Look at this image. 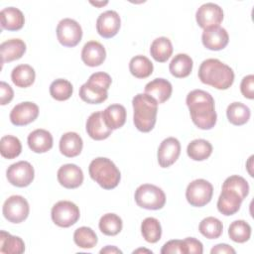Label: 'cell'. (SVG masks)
<instances>
[{
  "label": "cell",
  "instance_id": "cell-23",
  "mask_svg": "<svg viewBox=\"0 0 254 254\" xmlns=\"http://www.w3.org/2000/svg\"><path fill=\"white\" fill-rule=\"evenodd\" d=\"M53 136L45 129H36L28 136V146L35 153H46L53 147Z\"/></svg>",
  "mask_w": 254,
  "mask_h": 254
},
{
  "label": "cell",
  "instance_id": "cell-7",
  "mask_svg": "<svg viewBox=\"0 0 254 254\" xmlns=\"http://www.w3.org/2000/svg\"><path fill=\"white\" fill-rule=\"evenodd\" d=\"M52 220L60 227H69L80 217L78 206L69 200H60L54 204L51 211Z\"/></svg>",
  "mask_w": 254,
  "mask_h": 254
},
{
  "label": "cell",
  "instance_id": "cell-33",
  "mask_svg": "<svg viewBox=\"0 0 254 254\" xmlns=\"http://www.w3.org/2000/svg\"><path fill=\"white\" fill-rule=\"evenodd\" d=\"M187 153L193 161H204L211 155L212 145L207 140L195 139L189 143Z\"/></svg>",
  "mask_w": 254,
  "mask_h": 254
},
{
  "label": "cell",
  "instance_id": "cell-8",
  "mask_svg": "<svg viewBox=\"0 0 254 254\" xmlns=\"http://www.w3.org/2000/svg\"><path fill=\"white\" fill-rule=\"evenodd\" d=\"M213 194L212 185L204 180L197 179L189 184L186 190V198L191 206L201 207L207 204Z\"/></svg>",
  "mask_w": 254,
  "mask_h": 254
},
{
  "label": "cell",
  "instance_id": "cell-48",
  "mask_svg": "<svg viewBox=\"0 0 254 254\" xmlns=\"http://www.w3.org/2000/svg\"><path fill=\"white\" fill-rule=\"evenodd\" d=\"M89 3L95 7H102V6H105L108 4V1H89Z\"/></svg>",
  "mask_w": 254,
  "mask_h": 254
},
{
  "label": "cell",
  "instance_id": "cell-50",
  "mask_svg": "<svg viewBox=\"0 0 254 254\" xmlns=\"http://www.w3.org/2000/svg\"><path fill=\"white\" fill-rule=\"evenodd\" d=\"M141 252H146V253H151V254H152V251H151V250L144 249V248H139V249L133 251V253H141Z\"/></svg>",
  "mask_w": 254,
  "mask_h": 254
},
{
  "label": "cell",
  "instance_id": "cell-44",
  "mask_svg": "<svg viewBox=\"0 0 254 254\" xmlns=\"http://www.w3.org/2000/svg\"><path fill=\"white\" fill-rule=\"evenodd\" d=\"M0 91H1L0 104L1 105L8 104L13 99V96H14V91H13L12 87L5 81H1L0 82Z\"/></svg>",
  "mask_w": 254,
  "mask_h": 254
},
{
  "label": "cell",
  "instance_id": "cell-1",
  "mask_svg": "<svg viewBox=\"0 0 254 254\" xmlns=\"http://www.w3.org/2000/svg\"><path fill=\"white\" fill-rule=\"evenodd\" d=\"M186 103L189 107L191 121L201 130L214 127L217 120L215 104L212 95L202 89H193L188 93Z\"/></svg>",
  "mask_w": 254,
  "mask_h": 254
},
{
  "label": "cell",
  "instance_id": "cell-27",
  "mask_svg": "<svg viewBox=\"0 0 254 254\" xmlns=\"http://www.w3.org/2000/svg\"><path fill=\"white\" fill-rule=\"evenodd\" d=\"M193 66V62L191 58L187 54H178L176 55L170 64L169 69L172 75L178 78H184L190 74Z\"/></svg>",
  "mask_w": 254,
  "mask_h": 254
},
{
  "label": "cell",
  "instance_id": "cell-13",
  "mask_svg": "<svg viewBox=\"0 0 254 254\" xmlns=\"http://www.w3.org/2000/svg\"><path fill=\"white\" fill-rule=\"evenodd\" d=\"M39 106L31 101L18 103L10 112V121L15 126H25L37 119Z\"/></svg>",
  "mask_w": 254,
  "mask_h": 254
},
{
  "label": "cell",
  "instance_id": "cell-43",
  "mask_svg": "<svg viewBox=\"0 0 254 254\" xmlns=\"http://www.w3.org/2000/svg\"><path fill=\"white\" fill-rule=\"evenodd\" d=\"M240 91L245 98H254V75L248 74L244 76L240 83Z\"/></svg>",
  "mask_w": 254,
  "mask_h": 254
},
{
  "label": "cell",
  "instance_id": "cell-24",
  "mask_svg": "<svg viewBox=\"0 0 254 254\" xmlns=\"http://www.w3.org/2000/svg\"><path fill=\"white\" fill-rule=\"evenodd\" d=\"M1 28L7 31L21 30L25 24V17L21 10L15 7L3 8L0 12Z\"/></svg>",
  "mask_w": 254,
  "mask_h": 254
},
{
  "label": "cell",
  "instance_id": "cell-9",
  "mask_svg": "<svg viewBox=\"0 0 254 254\" xmlns=\"http://www.w3.org/2000/svg\"><path fill=\"white\" fill-rule=\"evenodd\" d=\"M2 212L9 222L20 223L28 217L30 206L24 196L18 194L11 195L4 201Z\"/></svg>",
  "mask_w": 254,
  "mask_h": 254
},
{
  "label": "cell",
  "instance_id": "cell-25",
  "mask_svg": "<svg viewBox=\"0 0 254 254\" xmlns=\"http://www.w3.org/2000/svg\"><path fill=\"white\" fill-rule=\"evenodd\" d=\"M59 146L60 151L64 156L67 158H73L81 153L83 142L77 133L66 132L61 137Z\"/></svg>",
  "mask_w": 254,
  "mask_h": 254
},
{
  "label": "cell",
  "instance_id": "cell-46",
  "mask_svg": "<svg viewBox=\"0 0 254 254\" xmlns=\"http://www.w3.org/2000/svg\"><path fill=\"white\" fill-rule=\"evenodd\" d=\"M210 253L211 254H215V253H235V250L229 246L228 244H225V243H220V244H217L215 246H213L210 250Z\"/></svg>",
  "mask_w": 254,
  "mask_h": 254
},
{
  "label": "cell",
  "instance_id": "cell-31",
  "mask_svg": "<svg viewBox=\"0 0 254 254\" xmlns=\"http://www.w3.org/2000/svg\"><path fill=\"white\" fill-rule=\"evenodd\" d=\"M153 63L145 56L138 55L129 62V70L137 78H146L153 73Z\"/></svg>",
  "mask_w": 254,
  "mask_h": 254
},
{
  "label": "cell",
  "instance_id": "cell-21",
  "mask_svg": "<svg viewBox=\"0 0 254 254\" xmlns=\"http://www.w3.org/2000/svg\"><path fill=\"white\" fill-rule=\"evenodd\" d=\"M172 83L162 77H158L148 82L145 86V93L156 99L158 104L166 102L172 95Z\"/></svg>",
  "mask_w": 254,
  "mask_h": 254
},
{
  "label": "cell",
  "instance_id": "cell-29",
  "mask_svg": "<svg viewBox=\"0 0 254 254\" xmlns=\"http://www.w3.org/2000/svg\"><path fill=\"white\" fill-rule=\"evenodd\" d=\"M152 58L158 63L167 62L173 54V45L167 37H159L155 39L150 47Z\"/></svg>",
  "mask_w": 254,
  "mask_h": 254
},
{
  "label": "cell",
  "instance_id": "cell-18",
  "mask_svg": "<svg viewBox=\"0 0 254 254\" xmlns=\"http://www.w3.org/2000/svg\"><path fill=\"white\" fill-rule=\"evenodd\" d=\"M85 129L88 136L96 141L104 140L108 138L112 133V130L108 128L103 121L102 111L93 112L88 116L85 124Z\"/></svg>",
  "mask_w": 254,
  "mask_h": 254
},
{
  "label": "cell",
  "instance_id": "cell-35",
  "mask_svg": "<svg viewBox=\"0 0 254 254\" xmlns=\"http://www.w3.org/2000/svg\"><path fill=\"white\" fill-rule=\"evenodd\" d=\"M100 231L107 236L117 235L123 227V222L121 217L115 213H105L103 214L98 223Z\"/></svg>",
  "mask_w": 254,
  "mask_h": 254
},
{
  "label": "cell",
  "instance_id": "cell-20",
  "mask_svg": "<svg viewBox=\"0 0 254 254\" xmlns=\"http://www.w3.org/2000/svg\"><path fill=\"white\" fill-rule=\"evenodd\" d=\"M242 201L243 199L237 192L231 190L222 189L217 200V209L221 214L230 216L240 209Z\"/></svg>",
  "mask_w": 254,
  "mask_h": 254
},
{
  "label": "cell",
  "instance_id": "cell-32",
  "mask_svg": "<svg viewBox=\"0 0 254 254\" xmlns=\"http://www.w3.org/2000/svg\"><path fill=\"white\" fill-rule=\"evenodd\" d=\"M25 251V243L19 236H13L4 230L0 231V252L5 254H21Z\"/></svg>",
  "mask_w": 254,
  "mask_h": 254
},
{
  "label": "cell",
  "instance_id": "cell-10",
  "mask_svg": "<svg viewBox=\"0 0 254 254\" xmlns=\"http://www.w3.org/2000/svg\"><path fill=\"white\" fill-rule=\"evenodd\" d=\"M57 38L64 47H75L82 38V29L73 19L64 18L57 26Z\"/></svg>",
  "mask_w": 254,
  "mask_h": 254
},
{
  "label": "cell",
  "instance_id": "cell-45",
  "mask_svg": "<svg viewBox=\"0 0 254 254\" xmlns=\"http://www.w3.org/2000/svg\"><path fill=\"white\" fill-rule=\"evenodd\" d=\"M188 248V253H194V254H201L203 252L202 243L194 237H187L184 239Z\"/></svg>",
  "mask_w": 254,
  "mask_h": 254
},
{
  "label": "cell",
  "instance_id": "cell-17",
  "mask_svg": "<svg viewBox=\"0 0 254 254\" xmlns=\"http://www.w3.org/2000/svg\"><path fill=\"white\" fill-rule=\"evenodd\" d=\"M57 178L64 188L76 189L83 182V173L75 164H65L58 170Z\"/></svg>",
  "mask_w": 254,
  "mask_h": 254
},
{
  "label": "cell",
  "instance_id": "cell-38",
  "mask_svg": "<svg viewBox=\"0 0 254 254\" xmlns=\"http://www.w3.org/2000/svg\"><path fill=\"white\" fill-rule=\"evenodd\" d=\"M228 235L232 241L237 243H244L250 239L251 226L245 220H235L229 225Z\"/></svg>",
  "mask_w": 254,
  "mask_h": 254
},
{
  "label": "cell",
  "instance_id": "cell-47",
  "mask_svg": "<svg viewBox=\"0 0 254 254\" xmlns=\"http://www.w3.org/2000/svg\"><path fill=\"white\" fill-rule=\"evenodd\" d=\"M101 254H103V253H106V254H116V253H122V251L119 249V248H117L116 246H110V245H107V246H105L104 248H102L100 251H99Z\"/></svg>",
  "mask_w": 254,
  "mask_h": 254
},
{
  "label": "cell",
  "instance_id": "cell-41",
  "mask_svg": "<svg viewBox=\"0 0 254 254\" xmlns=\"http://www.w3.org/2000/svg\"><path fill=\"white\" fill-rule=\"evenodd\" d=\"M222 189H227V190H231L235 192H237L242 199H244L248 193H249V185L248 182L240 176L237 175H233L228 177L223 185H222Z\"/></svg>",
  "mask_w": 254,
  "mask_h": 254
},
{
  "label": "cell",
  "instance_id": "cell-42",
  "mask_svg": "<svg viewBox=\"0 0 254 254\" xmlns=\"http://www.w3.org/2000/svg\"><path fill=\"white\" fill-rule=\"evenodd\" d=\"M162 254H188V248L186 245L185 240H180V239H174L166 242L162 249H161Z\"/></svg>",
  "mask_w": 254,
  "mask_h": 254
},
{
  "label": "cell",
  "instance_id": "cell-12",
  "mask_svg": "<svg viewBox=\"0 0 254 254\" xmlns=\"http://www.w3.org/2000/svg\"><path fill=\"white\" fill-rule=\"evenodd\" d=\"M195 20L197 25L203 30L219 26L223 20L222 8L212 2L204 3L196 10Z\"/></svg>",
  "mask_w": 254,
  "mask_h": 254
},
{
  "label": "cell",
  "instance_id": "cell-14",
  "mask_svg": "<svg viewBox=\"0 0 254 254\" xmlns=\"http://www.w3.org/2000/svg\"><path fill=\"white\" fill-rule=\"evenodd\" d=\"M181 154V143L175 137L164 139L158 148V163L162 168L172 166Z\"/></svg>",
  "mask_w": 254,
  "mask_h": 254
},
{
  "label": "cell",
  "instance_id": "cell-3",
  "mask_svg": "<svg viewBox=\"0 0 254 254\" xmlns=\"http://www.w3.org/2000/svg\"><path fill=\"white\" fill-rule=\"evenodd\" d=\"M132 105L135 127L141 132H150L156 124L158 102L147 93H138L133 97Z\"/></svg>",
  "mask_w": 254,
  "mask_h": 254
},
{
  "label": "cell",
  "instance_id": "cell-30",
  "mask_svg": "<svg viewBox=\"0 0 254 254\" xmlns=\"http://www.w3.org/2000/svg\"><path fill=\"white\" fill-rule=\"evenodd\" d=\"M226 116L231 124L241 126L249 121L251 111L247 105L241 102H232L227 106Z\"/></svg>",
  "mask_w": 254,
  "mask_h": 254
},
{
  "label": "cell",
  "instance_id": "cell-5",
  "mask_svg": "<svg viewBox=\"0 0 254 254\" xmlns=\"http://www.w3.org/2000/svg\"><path fill=\"white\" fill-rule=\"evenodd\" d=\"M111 76L103 71L92 73L87 81L79 88V97L86 103L99 104L108 97V88L111 85Z\"/></svg>",
  "mask_w": 254,
  "mask_h": 254
},
{
  "label": "cell",
  "instance_id": "cell-37",
  "mask_svg": "<svg viewBox=\"0 0 254 254\" xmlns=\"http://www.w3.org/2000/svg\"><path fill=\"white\" fill-rule=\"evenodd\" d=\"M198 230L207 239H216L222 234L223 224L218 218L208 216L200 221Z\"/></svg>",
  "mask_w": 254,
  "mask_h": 254
},
{
  "label": "cell",
  "instance_id": "cell-11",
  "mask_svg": "<svg viewBox=\"0 0 254 254\" xmlns=\"http://www.w3.org/2000/svg\"><path fill=\"white\" fill-rule=\"evenodd\" d=\"M6 177L11 185L18 188H25L33 182L35 171L29 162L19 161L8 167Z\"/></svg>",
  "mask_w": 254,
  "mask_h": 254
},
{
  "label": "cell",
  "instance_id": "cell-19",
  "mask_svg": "<svg viewBox=\"0 0 254 254\" xmlns=\"http://www.w3.org/2000/svg\"><path fill=\"white\" fill-rule=\"evenodd\" d=\"M106 59L105 48L96 41H89L84 44L81 50V60L82 62L91 67L98 66Z\"/></svg>",
  "mask_w": 254,
  "mask_h": 254
},
{
  "label": "cell",
  "instance_id": "cell-15",
  "mask_svg": "<svg viewBox=\"0 0 254 254\" xmlns=\"http://www.w3.org/2000/svg\"><path fill=\"white\" fill-rule=\"evenodd\" d=\"M120 26V16L114 10H107L101 13L96 20V31L105 39L114 37L119 32Z\"/></svg>",
  "mask_w": 254,
  "mask_h": 254
},
{
  "label": "cell",
  "instance_id": "cell-6",
  "mask_svg": "<svg viewBox=\"0 0 254 254\" xmlns=\"http://www.w3.org/2000/svg\"><path fill=\"white\" fill-rule=\"evenodd\" d=\"M134 198L138 206L149 210L161 209L166 203V194L163 190L151 184L139 186L135 190Z\"/></svg>",
  "mask_w": 254,
  "mask_h": 254
},
{
  "label": "cell",
  "instance_id": "cell-4",
  "mask_svg": "<svg viewBox=\"0 0 254 254\" xmlns=\"http://www.w3.org/2000/svg\"><path fill=\"white\" fill-rule=\"evenodd\" d=\"M90 178L104 190L116 188L121 180V174L116 165L108 158L93 159L88 167Z\"/></svg>",
  "mask_w": 254,
  "mask_h": 254
},
{
  "label": "cell",
  "instance_id": "cell-40",
  "mask_svg": "<svg viewBox=\"0 0 254 254\" xmlns=\"http://www.w3.org/2000/svg\"><path fill=\"white\" fill-rule=\"evenodd\" d=\"M73 91L72 84L64 78H58L54 80L50 85L51 96L58 101L67 100Z\"/></svg>",
  "mask_w": 254,
  "mask_h": 254
},
{
  "label": "cell",
  "instance_id": "cell-39",
  "mask_svg": "<svg viewBox=\"0 0 254 254\" xmlns=\"http://www.w3.org/2000/svg\"><path fill=\"white\" fill-rule=\"evenodd\" d=\"M73 241L80 248L90 249L97 244L98 239L96 233L90 227L81 226L75 229L73 233Z\"/></svg>",
  "mask_w": 254,
  "mask_h": 254
},
{
  "label": "cell",
  "instance_id": "cell-22",
  "mask_svg": "<svg viewBox=\"0 0 254 254\" xmlns=\"http://www.w3.org/2000/svg\"><path fill=\"white\" fill-rule=\"evenodd\" d=\"M26 52V44L21 39H10L0 45L1 63H10L21 59Z\"/></svg>",
  "mask_w": 254,
  "mask_h": 254
},
{
  "label": "cell",
  "instance_id": "cell-26",
  "mask_svg": "<svg viewBox=\"0 0 254 254\" xmlns=\"http://www.w3.org/2000/svg\"><path fill=\"white\" fill-rule=\"evenodd\" d=\"M104 123L112 131L121 128L126 121V109L121 104H111L102 111Z\"/></svg>",
  "mask_w": 254,
  "mask_h": 254
},
{
  "label": "cell",
  "instance_id": "cell-34",
  "mask_svg": "<svg viewBox=\"0 0 254 254\" xmlns=\"http://www.w3.org/2000/svg\"><path fill=\"white\" fill-rule=\"evenodd\" d=\"M141 233L143 238L149 243H157L162 236V226L155 217H147L141 223Z\"/></svg>",
  "mask_w": 254,
  "mask_h": 254
},
{
  "label": "cell",
  "instance_id": "cell-36",
  "mask_svg": "<svg viewBox=\"0 0 254 254\" xmlns=\"http://www.w3.org/2000/svg\"><path fill=\"white\" fill-rule=\"evenodd\" d=\"M22 151L21 141L12 135H5L0 140V153L5 159L11 160L18 157Z\"/></svg>",
  "mask_w": 254,
  "mask_h": 254
},
{
  "label": "cell",
  "instance_id": "cell-28",
  "mask_svg": "<svg viewBox=\"0 0 254 254\" xmlns=\"http://www.w3.org/2000/svg\"><path fill=\"white\" fill-rule=\"evenodd\" d=\"M36 78L35 69L29 64H19L12 69L11 79L13 83L21 88L32 85Z\"/></svg>",
  "mask_w": 254,
  "mask_h": 254
},
{
  "label": "cell",
  "instance_id": "cell-16",
  "mask_svg": "<svg viewBox=\"0 0 254 254\" xmlns=\"http://www.w3.org/2000/svg\"><path fill=\"white\" fill-rule=\"evenodd\" d=\"M201 41L206 49L211 51H220L227 46L229 36L224 28L215 26L203 30Z\"/></svg>",
  "mask_w": 254,
  "mask_h": 254
},
{
  "label": "cell",
  "instance_id": "cell-2",
  "mask_svg": "<svg viewBox=\"0 0 254 254\" xmlns=\"http://www.w3.org/2000/svg\"><path fill=\"white\" fill-rule=\"evenodd\" d=\"M198 78L216 89H228L234 81L233 69L217 59L204 60L198 68Z\"/></svg>",
  "mask_w": 254,
  "mask_h": 254
},
{
  "label": "cell",
  "instance_id": "cell-49",
  "mask_svg": "<svg viewBox=\"0 0 254 254\" xmlns=\"http://www.w3.org/2000/svg\"><path fill=\"white\" fill-rule=\"evenodd\" d=\"M252 159H253V156H251L250 158H249V160H248V163H247V169H248V172H249V174H250V176L251 177H253V173L251 172V170H250V168H252Z\"/></svg>",
  "mask_w": 254,
  "mask_h": 254
}]
</instances>
